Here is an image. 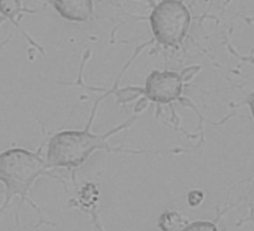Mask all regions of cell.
Masks as SVG:
<instances>
[{"label":"cell","mask_w":254,"mask_h":231,"mask_svg":"<svg viewBox=\"0 0 254 231\" xmlns=\"http://www.w3.org/2000/svg\"><path fill=\"white\" fill-rule=\"evenodd\" d=\"M93 111L95 112L96 110L93 109ZM94 112L92 113L89 123L84 130L61 131L49 140L46 162L50 169L77 168L87 162L89 157L97 150H105L109 152L119 151V149L110 146L108 140L112 135L132 125L137 119V116H133L109 132H105L103 134H95L91 131V124L94 114H95Z\"/></svg>","instance_id":"obj_1"},{"label":"cell","mask_w":254,"mask_h":231,"mask_svg":"<svg viewBox=\"0 0 254 231\" xmlns=\"http://www.w3.org/2000/svg\"><path fill=\"white\" fill-rule=\"evenodd\" d=\"M46 160L36 152L24 148H11L0 154V183L5 185V202L0 210L1 214L10 204L15 196H19L20 205L27 201L33 209L39 211L38 206L30 199V192L36 179L49 175Z\"/></svg>","instance_id":"obj_2"},{"label":"cell","mask_w":254,"mask_h":231,"mask_svg":"<svg viewBox=\"0 0 254 231\" xmlns=\"http://www.w3.org/2000/svg\"><path fill=\"white\" fill-rule=\"evenodd\" d=\"M149 23L159 44L178 47L190 30L191 14L181 0H162L151 11Z\"/></svg>","instance_id":"obj_3"},{"label":"cell","mask_w":254,"mask_h":231,"mask_svg":"<svg viewBox=\"0 0 254 231\" xmlns=\"http://www.w3.org/2000/svg\"><path fill=\"white\" fill-rule=\"evenodd\" d=\"M136 97L142 94L147 100L156 104H170L178 101L182 94L183 79L180 73L174 71L154 70L147 77L145 87L133 88Z\"/></svg>","instance_id":"obj_4"},{"label":"cell","mask_w":254,"mask_h":231,"mask_svg":"<svg viewBox=\"0 0 254 231\" xmlns=\"http://www.w3.org/2000/svg\"><path fill=\"white\" fill-rule=\"evenodd\" d=\"M60 17L73 23H85L94 13L93 0H51Z\"/></svg>","instance_id":"obj_5"},{"label":"cell","mask_w":254,"mask_h":231,"mask_svg":"<svg viewBox=\"0 0 254 231\" xmlns=\"http://www.w3.org/2000/svg\"><path fill=\"white\" fill-rule=\"evenodd\" d=\"M23 13H31L33 14L34 11L33 10H28L26 8H24L22 6V1L20 0H0V15L2 16L3 19H8L9 22L13 24L15 27H17L18 30L23 33V35L25 36V38L30 41V43L32 45H34V47L39 48L41 51H42V49H41L38 43H35L34 41H33L30 36H28L27 33L23 30L22 26H20L19 22L17 20V18L19 17L20 15Z\"/></svg>","instance_id":"obj_6"},{"label":"cell","mask_w":254,"mask_h":231,"mask_svg":"<svg viewBox=\"0 0 254 231\" xmlns=\"http://www.w3.org/2000/svg\"><path fill=\"white\" fill-rule=\"evenodd\" d=\"M187 225L181 214L175 211H165L158 219V228L162 231H182Z\"/></svg>","instance_id":"obj_7"},{"label":"cell","mask_w":254,"mask_h":231,"mask_svg":"<svg viewBox=\"0 0 254 231\" xmlns=\"http://www.w3.org/2000/svg\"><path fill=\"white\" fill-rule=\"evenodd\" d=\"M182 231H219V229L215 222L200 220L188 224Z\"/></svg>","instance_id":"obj_8"},{"label":"cell","mask_w":254,"mask_h":231,"mask_svg":"<svg viewBox=\"0 0 254 231\" xmlns=\"http://www.w3.org/2000/svg\"><path fill=\"white\" fill-rule=\"evenodd\" d=\"M203 194L202 192H199V191H193L189 194V196H188V202H189V204L191 206H198L201 204V202L203 201Z\"/></svg>","instance_id":"obj_9"},{"label":"cell","mask_w":254,"mask_h":231,"mask_svg":"<svg viewBox=\"0 0 254 231\" xmlns=\"http://www.w3.org/2000/svg\"><path fill=\"white\" fill-rule=\"evenodd\" d=\"M247 103H248V105L250 107V111H251V113H252V116L254 118V92L249 95ZM253 194H254V184H253V187H252V191H251V196L253 195Z\"/></svg>","instance_id":"obj_10"},{"label":"cell","mask_w":254,"mask_h":231,"mask_svg":"<svg viewBox=\"0 0 254 231\" xmlns=\"http://www.w3.org/2000/svg\"><path fill=\"white\" fill-rule=\"evenodd\" d=\"M92 214V220H93V224H94V229H95V231H104L103 227L101 226V222L100 220H98V217H97V213L92 211L91 212Z\"/></svg>","instance_id":"obj_11"}]
</instances>
